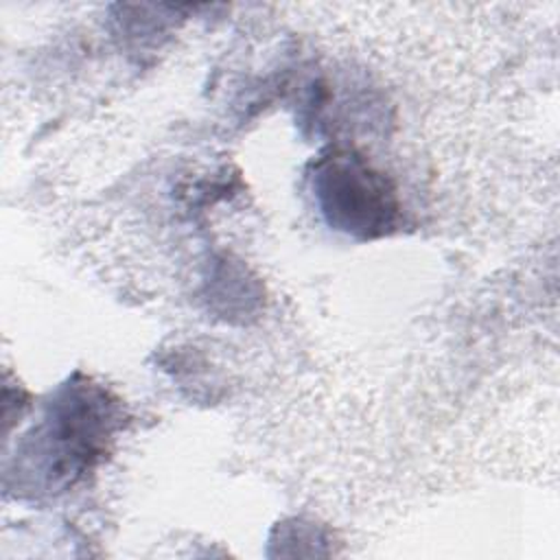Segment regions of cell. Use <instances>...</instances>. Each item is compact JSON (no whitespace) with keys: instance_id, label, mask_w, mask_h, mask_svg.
Instances as JSON below:
<instances>
[{"instance_id":"1","label":"cell","mask_w":560,"mask_h":560,"mask_svg":"<svg viewBox=\"0 0 560 560\" xmlns=\"http://www.w3.org/2000/svg\"><path fill=\"white\" fill-rule=\"evenodd\" d=\"M313 188L328 223L350 234L370 238L385 234L398 214L394 186L352 151L319 155Z\"/></svg>"}]
</instances>
